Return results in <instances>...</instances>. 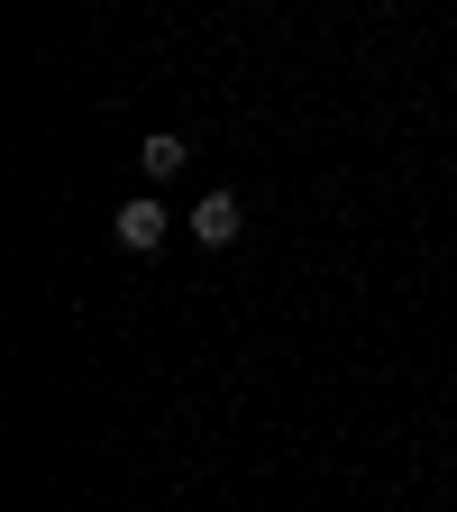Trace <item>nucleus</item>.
<instances>
[{"instance_id": "obj_1", "label": "nucleus", "mask_w": 457, "mask_h": 512, "mask_svg": "<svg viewBox=\"0 0 457 512\" xmlns=\"http://www.w3.org/2000/svg\"><path fill=\"white\" fill-rule=\"evenodd\" d=\"M110 238H119L128 256H147V247L165 238V202H147V192H138V202H119V220H110Z\"/></svg>"}, {"instance_id": "obj_2", "label": "nucleus", "mask_w": 457, "mask_h": 512, "mask_svg": "<svg viewBox=\"0 0 457 512\" xmlns=\"http://www.w3.org/2000/svg\"><path fill=\"white\" fill-rule=\"evenodd\" d=\"M192 238H202V247H229V238H238V192H202V211H192Z\"/></svg>"}, {"instance_id": "obj_3", "label": "nucleus", "mask_w": 457, "mask_h": 512, "mask_svg": "<svg viewBox=\"0 0 457 512\" xmlns=\"http://www.w3.org/2000/svg\"><path fill=\"white\" fill-rule=\"evenodd\" d=\"M138 165H147L156 183H165V174H183V138H174V128H156V138L138 147Z\"/></svg>"}]
</instances>
